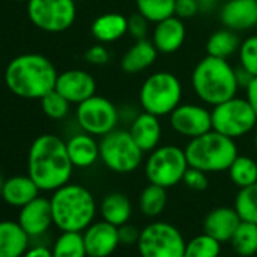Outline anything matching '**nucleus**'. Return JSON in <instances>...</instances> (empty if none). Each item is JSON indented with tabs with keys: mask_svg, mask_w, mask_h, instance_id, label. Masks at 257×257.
Returning a JSON list of instances; mask_svg holds the SVG:
<instances>
[{
	"mask_svg": "<svg viewBox=\"0 0 257 257\" xmlns=\"http://www.w3.org/2000/svg\"><path fill=\"white\" fill-rule=\"evenodd\" d=\"M73 168L67 143L59 137L46 134L32 143L28 156V174L41 191H56L67 185Z\"/></svg>",
	"mask_w": 257,
	"mask_h": 257,
	"instance_id": "1",
	"label": "nucleus"
},
{
	"mask_svg": "<svg viewBox=\"0 0 257 257\" xmlns=\"http://www.w3.org/2000/svg\"><path fill=\"white\" fill-rule=\"evenodd\" d=\"M58 74L49 58L38 53H25L8 64L5 83L13 94L22 98H43L55 89Z\"/></svg>",
	"mask_w": 257,
	"mask_h": 257,
	"instance_id": "2",
	"label": "nucleus"
},
{
	"mask_svg": "<svg viewBox=\"0 0 257 257\" xmlns=\"http://www.w3.org/2000/svg\"><path fill=\"white\" fill-rule=\"evenodd\" d=\"M191 85L198 100L210 107L236 97L240 88L236 68L228 59L206 55L192 70Z\"/></svg>",
	"mask_w": 257,
	"mask_h": 257,
	"instance_id": "3",
	"label": "nucleus"
},
{
	"mask_svg": "<svg viewBox=\"0 0 257 257\" xmlns=\"http://www.w3.org/2000/svg\"><path fill=\"white\" fill-rule=\"evenodd\" d=\"M53 224L62 231H83L95 216L97 204L92 194L82 185L67 183L50 198Z\"/></svg>",
	"mask_w": 257,
	"mask_h": 257,
	"instance_id": "4",
	"label": "nucleus"
},
{
	"mask_svg": "<svg viewBox=\"0 0 257 257\" xmlns=\"http://www.w3.org/2000/svg\"><path fill=\"white\" fill-rule=\"evenodd\" d=\"M185 153L189 167L206 171L207 174L227 171L239 155L234 140L221 135L213 128L204 135L189 140Z\"/></svg>",
	"mask_w": 257,
	"mask_h": 257,
	"instance_id": "5",
	"label": "nucleus"
},
{
	"mask_svg": "<svg viewBox=\"0 0 257 257\" xmlns=\"http://www.w3.org/2000/svg\"><path fill=\"white\" fill-rule=\"evenodd\" d=\"M183 97L180 79L171 71H156L150 74L140 88L141 109L158 116L170 115Z\"/></svg>",
	"mask_w": 257,
	"mask_h": 257,
	"instance_id": "6",
	"label": "nucleus"
},
{
	"mask_svg": "<svg viewBox=\"0 0 257 257\" xmlns=\"http://www.w3.org/2000/svg\"><path fill=\"white\" fill-rule=\"evenodd\" d=\"M100 161L104 167L118 174H128L140 168L144 161V152L135 143L128 131L115 128L110 134L101 137Z\"/></svg>",
	"mask_w": 257,
	"mask_h": 257,
	"instance_id": "7",
	"label": "nucleus"
},
{
	"mask_svg": "<svg viewBox=\"0 0 257 257\" xmlns=\"http://www.w3.org/2000/svg\"><path fill=\"white\" fill-rule=\"evenodd\" d=\"M189 168L185 149L179 146H159L149 153L146 161V176L150 183L162 188H173L183 182V176Z\"/></svg>",
	"mask_w": 257,
	"mask_h": 257,
	"instance_id": "8",
	"label": "nucleus"
},
{
	"mask_svg": "<svg viewBox=\"0 0 257 257\" xmlns=\"http://www.w3.org/2000/svg\"><path fill=\"white\" fill-rule=\"evenodd\" d=\"M210 112L213 131L234 141L252 132L257 124V115L246 98L237 95L213 106Z\"/></svg>",
	"mask_w": 257,
	"mask_h": 257,
	"instance_id": "9",
	"label": "nucleus"
},
{
	"mask_svg": "<svg viewBox=\"0 0 257 257\" xmlns=\"http://www.w3.org/2000/svg\"><path fill=\"white\" fill-rule=\"evenodd\" d=\"M137 245L141 257H185L186 248L180 230L164 221L152 222L141 230Z\"/></svg>",
	"mask_w": 257,
	"mask_h": 257,
	"instance_id": "10",
	"label": "nucleus"
},
{
	"mask_svg": "<svg viewBox=\"0 0 257 257\" xmlns=\"http://www.w3.org/2000/svg\"><path fill=\"white\" fill-rule=\"evenodd\" d=\"M77 10L74 0H29L28 17L34 26L49 34H59L73 26Z\"/></svg>",
	"mask_w": 257,
	"mask_h": 257,
	"instance_id": "11",
	"label": "nucleus"
},
{
	"mask_svg": "<svg viewBox=\"0 0 257 257\" xmlns=\"http://www.w3.org/2000/svg\"><path fill=\"white\" fill-rule=\"evenodd\" d=\"M76 119L82 132L101 138L116 128L119 122V109L109 98L95 94L77 104Z\"/></svg>",
	"mask_w": 257,
	"mask_h": 257,
	"instance_id": "12",
	"label": "nucleus"
},
{
	"mask_svg": "<svg viewBox=\"0 0 257 257\" xmlns=\"http://www.w3.org/2000/svg\"><path fill=\"white\" fill-rule=\"evenodd\" d=\"M168 116L173 131L188 140L212 131V112L203 104L180 103Z\"/></svg>",
	"mask_w": 257,
	"mask_h": 257,
	"instance_id": "13",
	"label": "nucleus"
},
{
	"mask_svg": "<svg viewBox=\"0 0 257 257\" xmlns=\"http://www.w3.org/2000/svg\"><path fill=\"white\" fill-rule=\"evenodd\" d=\"M55 89L62 94L71 104H80L82 101L95 95L97 83L92 74L88 71L73 68L58 74Z\"/></svg>",
	"mask_w": 257,
	"mask_h": 257,
	"instance_id": "14",
	"label": "nucleus"
},
{
	"mask_svg": "<svg viewBox=\"0 0 257 257\" xmlns=\"http://www.w3.org/2000/svg\"><path fill=\"white\" fill-rule=\"evenodd\" d=\"M88 257H109L119 245L118 227L107 222H92L83 233Z\"/></svg>",
	"mask_w": 257,
	"mask_h": 257,
	"instance_id": "15",
	"label": "nucleus"
},
{
	"mask_svg": "<svg viewBox=\"0 0 257 257\" xmlns=\"http://www.w3.org/2000/svg\"><path fill=\"white\" fill-rule=\"evenodd\" d=\"M219 20L234 32L252 29L257 26V0H227L219 10Z\"/></svg>",
	"mask_w": 257,
	"mask_h": 257,
	"instance_id": "16",
	"label": "nucleus"
},
{
	"mask_svg": "<svg viewBox=\"0 0 257 257\" xmlns=\"http://www.w3.org/2000/svg\"><path fill=\"white\" fill-rule=\"evenodd\" d=\"M186 40V28L182 19L171 16L155 25L152 32V43L162 55H173L179 52Z\"/></svg>",
	"mask_w": 257,
	"mask_h": 257,
	"instance_id": "17",
	"label": "nucleus"
},
{
	"mask_svg": "<svg viewBox=\"0 0 257 257\" xmlns=\"http://www.w3.org/2000/svg\"><path fill=\"white\" fill-rule=\"evenodd\" d=\"M19 222L29 236H40L53 224V213L50 200L37 197L26 206L20 207Z\"/></svg>",
	"mask_w": 257,
	"mask_h": 257,
	"instance_id": "18",
	"label": "nucleus"
},
{
	"mask_svg": "<svg viewBox=\"0 0 257 257\" xmlns=\"http://www.w3.org/2000/svg\"><path fill=\"white\" fill-rule=\"evenodd\" d=\"M128 132L144 153H150L159 147L162 140L161 116L143 110L131 122Z\"/></svg>",
	"mask_w": 257,
	"mask_h": 257,
	"instance_id": "19",
	"label": "nucleus"
},
{
	"mask_svg": "<svg viewBox=\"0 0 257 257\" xmlns=\"http://www.w3.org/2000/svg\"><path fill=\"white\" fill-rule=\"evenodd\" d=\"M240 222L242 219L234 207H216L210 210L204 218V233L210 234L222 243L233 237Z\"/></svg>",
	"mask_w": 257,
	"mask_h": 257,
	"instance_id": "20",
	"label": "nucleus"
},
{
	"mask_svg": "<svg viewBox=\"0 0 257 257\" xmlns=\"http://www.w3.org/2000/svg\"><path fill=\"white\" fill-rule=\"evenodd\" d=\"M158 49L152 40H138L125 50L121 58V68L127 74H138L150 68L158 59Z\"/></svg>",
	"mask_w": 257,
	"mask_h": 257,
	"instance_id": "21",
	"label": "nucleus"
},
{
	"mask_svg": "<svg viewBox=\"0 0 257 257\" xmlns=\"http://www.w3.org/2000/svg\"><path fill=\"white\" fill-rule=\"evenodd\" d=\"M67 152L74 168H89L100 159V146L95 137L82 132L67 141Z\"/></svg>",
	"mask_w": 257,
	"mask_h": 257,
	"instance_id": "22",
	"label": "nucleus"
},
{
	"mask_svg": "<svg viewBox=\"0 0 257 257\" xmlns=\"http://www.w3.org/2000/svg\"><path fill=\"white\" fill-rule=\"evenodd\" d=\"M91 34L97 43H116L127 35V17L119 13H104L92 22Z\"/></svg>",
	"mask_w": 257,
	"mask_h": 257,
	"instance_id": "23",
	"label": "nucleus"
},
{
	"mask_svg": "<svg viewBox=\"0 0 257 257\" xmlns=\"http://www.w3.org/2000/svg\"><path fill=\"white\" fill-rule=\"evenodd\" d=\"M29 237L20 222L0 221V257H23Z\"/></svg>",
	"mask_w": 257,
	"mask_h": 257,
	"instance_id": "24",
	"label": "nucleus"
},
{
	"mask_svg": "<svg viewBox=\"0 0 257 257\" xmlns=\"http://www.w3.org/2000/svg\"><path fill=\"white\" fill-rule=\"evenodd\" d=\"M38 185L28 176H14L5 180L4 189H2V197L5 203L14 206V207H23L28 203H31L34 198L38 197L40 194Z\"/></svg>",
	"mask_w": 257,
	"mask_h": 257,
	"instance_id": "25",
	"label": "nucleus"
},
{
	"mask_svg": "<svg viewBox=\"0 0 257 257\" xmlns=\"http://www.w3.org/2000/svg\"><path fill=\"white\" fill-rule=\"evenodd\" d=\"M100 213L104 221L119 227L128 222L132 215V203L127 195L119 192L107 194L100 204Z\"/></svg>",
	"mask_w": 257,
	"mask_h": 257,
	"instance_id": "26",
	"label": "nucleus"
},
{
	"mask_svg": "<svg viewBox=\"0 0 257 257\" xmlns=\"http://www.w3.org/2000/svg\"><path fill=\"white\" fill-rule=\"evenodd\" d=\"M240 38L237 32L231 29H218L215 31L206 43V53L213 58L228 59L234 55H237L240 47Z\"/></svg>",
	"mask_w": 257,
	"mask_h": 257,
	"instance_id": "27",
	"label": "nucleus"
},
{
	"mask_svg": "<svg viewBox=\"0 0 257 257\" xmlns=\"http://www.w3.org/2000/svg\"><path fill=\"white\" fill-rule=\"evenodd\" d=\"M167 188L150 183L143 189L140 195V210L149 218L159 216L167 206Z\"/></svg>",
	"mask_w": 257,
	"mask_h": 257,
	"instance_id": "28",
	"label": "nucleus"
},
{
	"mask_svg": "<svg viewBox=\"0 0 257 257\" xmlns=\"http://www.w3.org/2000/svg\"><path fill=\"white\" fill-rule=\"evenodd\" d=\"M233 249L242 255L249 257L257 252V224L242 221L230 239Z\"/></svg>",
	"mask_w": 257,
	"mask_h": 257,
	"instance_id": "29",
	"label": "nucleus"
},
{
	"mask_svg": "<svg viewBox=\"0 0 257 257\" xmlns=\"http://www.w3.org/2000/svg\"><path fill=\"white\" fill-rule=\"evenodd\" d=\"M227 171L230 180L237 188H246L257 182V162L249 156L237 155V158L233 161Z\"/></svg>",
	"mask_w": 257,
	"mask_h": 257,
	"instance_id": "30",
	"label": "nucleus"
},
{
	"mask_svg": "<svg viewBox=\"0 0 257 257\" xmlns=\"http://www.w3.org/2000/svg\"><path fill=\"white\" fill-rule=\"evenodd\" d=\"M53 257H86L83 234L80 231H62L52 248Z\"/></svg>",
	"mask_w": 257,
	"mask_h": 257,
	"instance_id": "31",
	"label": "nucleus"
},
{
	"mask_svg": "<svg viewBox=\"0 0 257 257\" xmlns=\"http://www.w3.org/2000/svg\"><path fill=\"white\" fill-rule=\"evenodd\" d=\"M137 13L146 17L150 23L156 25L174 16L176 0H135Z\"/></svg>",
	"mask_w": 257,
	"mask_h": 257,
	"instance_id": "32",
	"label": "nucleus"
},
{
	"mask_svg": "<svg viewBox=\"0 0 257 257\" xmlns=\"http://www.w3.org/2000/svg\"><path fill=\"white\" fill-rule=\"evenodd\" d=\"M234 209L242 221L257 224V182L246 188H240L234 200Z\"/></svg>",
	"mask_w": 257,
	"mask_h": 257,
	"instance_id": "33",
	"label": "nucleus"
},
{
	"mask_svg": "<svg viewBox=\"0 0 257 257\" xmlns=\"http://www.w3.org/2000/svg\"><path fill=\"white\" fill-rule=\"evenodd\" d=\"M221 252V242L204 233L186 242L185 257H218Z\"/></svg>",
	"mask_w": 257,
	"mask_h": 257,
	"instance_id": "34",
	"label": "nucleus"
},
{
	"mask_svg": "<svg viewBox=\"0 0 257 257\" xmlns=\"http://www.w3.org/2000/svg\"><path fill=\"white\" fill-rule=\"evenodd\" d=\"M41 101V109L43 112L52 118V119H62L68 115L70 112V106L71 103L62 95L59 94L56 89L47 92L43 98H40Z\"/></svg>",
	"mask_w": 257,
	"mask_h": 257,
	"instance_id": "35",
	"label": "nucleus"
},
{
	"mask_svg": "<svg viewBox=\"0 0 257 257\" xmlns=\"http://www.w3.org/2000/svg\"><path fill=\"white\" fill-rule=\"evenodd\" d=\"M237 58L240 65L239 68L252 77L257 76V35H249L240 43Z\"/></svg>",
	"mask_w": 257,
	"mask_h": 257,
	"instance_id": "36",
	"label": "nucleus"
},
{
	"mask_svg": "<svg viewBox=\"0 0 257 257\" xmlns=\"http://www.w3.org/2000/svg\"><path fill=\"white\" fill-rule=\"evenodd\" d=\"M150 22L140 13L127 17V35H131L135 41L146 40L150 32Z\"/></svg>",
	"mask_w": 257,
	"mask_h": 257,
	"instance_id": "37",
	"label": "nucleus"
},
{
	"mask_svg": "<svg viewBox=\"0 0 257 257\" xmlns=\"http://www.w3.org/2000/svg\"><path fill=\"white\" fill-rule=\"evenodd\" d=\"M183 183L192 189V191H204L209 186V179H207V173L201 171L198 168L189 167L183 176Z\"/></svg>",
	"mask_w": 257,
	"mask_h": 257,
	"instance_id": "38",
	"label": "nucleus"
},
{
	"mask_svg": "<svg viewBox=\"0 0 257 257\" xmlns=\"http://www.w3.org/2000/svg\"><path fill=\"white\" fill-rule=\"evenodd\" d=\"M110 59V53L106 44L97 43L85 52V61L91 65H106Z\"/></svg>",
	"mask_w": 257,
	"mask_h": 257,
	"instance_id": "39",
	"label": "nucleus"
},
{
	"mask_svg": "<svg viewBox=\"0 0 257 257\" xmlns=\"http://www.w3.org/2000/svg\"><path fill=\"white\" fill-rule=\"evenodd\" d=\"M200 5L197 0H176L174 5V16L182 19V20H188L195 17L197 14H200Z\"/></svg>",
	"mask_w": 257,
	"mask_h": 257,
	"instance_id": "40",
	"label": "nucleus"
},
{
	"mask_svg": "<svg viewBox=\"0 0 257 257\" xmlns=\"http://www.w3.org/2000/svg\"><path fill=\"white\" fill-rule=\"evenodd\" d=\"M118 236H119V243L134 245V243H138L141 231L137 227H134L128 222H125V224L118 227Z\"/></svg>",
	"mask_w": 257,
	"mask_h": 257,
	"instance_id": "41",
	"label": "nucleus"
},
{
	"mask_svg": "<svg viewBox=\"0 0 257 257\" xmlns=\"http://www.w3.org/2000/svg\"><path fill=\"white\" fill-rule=\"evenodd\" d=\"M245 98L257 115V76L251 77L249 82L245 85Z\"/></svg>",
	"mask_w": 257,
	"mask_h": 257,
	"instance_id": "42",
	"label": "nucleus"
},
{
	"mask_svg": "<svg viewBox=\"0 0 257 257\" xmlns=\"http://www.w3.org/2000/svg\"><path fill=\"white\" fill-rule=\"evenodd\" d=\"M23 257H53L52 251L44 246H35L32 249H28Z\"/></svg>",
	"mask_w": 257,
	"mask_h": 257,
	"instance_id": "43",
	"label": "nucleus"
},
{
	"mask_svg": "<svg viewBox=\"0 0 257 257\" xmlns=\"http://www.w3.org/2000/svg\"><path fill=\"white\" fill-rule=\"evenodd\" d=\"M197 2L201 13H212L219 5V0H197Z\"/></svg>",
	"mask_w": 257,
	"mask_h": 257,
	"instance_id": "44",
	"label": "nucleus"
},
{
	"mask_svg": "<svg viewBox=\"0 0 257 257\" xmlns=\"http://www.w3.org/2000/svg\"><path fill=\"white\" fill-rule=\"evenodd\" d=\"M4 183H5V179L2 176V173H0V195H2V189H4Z\"/></svg>",
	"mask_w": 257,
	"mask_h": 257,
	"instance_id": "45",
	"label": "nucleus"
},
{
	"mask_svg": "<svg viewBox=\"0 0 257 257\" xmlns=\"http://www.w3.org/2000/svg\"><path fill=\"white\" fill-rule=\"evenodd\" d=\"M254 147L257 150V128H255V132H254Z\"/></svg>",
	"mask_w": 257,
	"mask_h": 257,
	"instance_id": "46",
	"label": "nucleus"
},
{
	"mask_svg": "<svg viewBox=\"0 0 257 257\" xmlns=\"http://www.w3.org/2000/svg\"><path fill=\"white\" fill-rule=\"evenodd\" d=\"M14 2H26V4H28L29 0H14Z\"/></svg>",
	"mask_w": 257,
	"mask_h": 257,
	"instance_id": "47",
	"label": "nucleus"
},
{
	"mask_svg": "<svg viewBox=\"0 0 257 257\" xmlns=\"http://www.w3.org/2000/svg\"><path fill=\"white\" fill-rule=\"evenodd\" d=\"M74 2H83V0H74Z\"/></svg>",
	"mask_w": 257,
	"mask_h": 257,
	"instance_id": "48",
	"label": "nucleus"
}]
</instances>
